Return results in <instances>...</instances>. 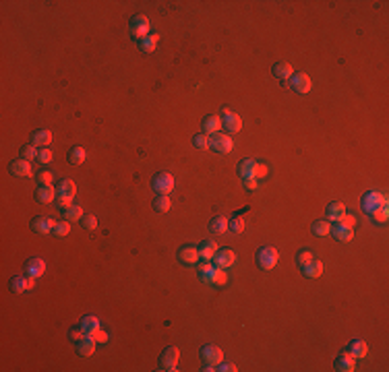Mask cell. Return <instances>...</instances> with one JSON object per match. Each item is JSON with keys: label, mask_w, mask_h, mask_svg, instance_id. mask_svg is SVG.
<instances>
[{"label": "cell", "mask_w": 389, "mask_h": 372, "mask_svg": "<svg viewBox=\"0 0 389 372\" xmlns=\"http://www.w3.org/2000/svg\"><path fill=\"white\" fill-rule=\"evenodd\" d=\"M199 279L203 283H209L216 287H224L228 283V275L224 269H218L211 261H205L199 265Z\"/></svg>", "instance_id": "obj_1"}, {"label": "cell", "mask_w": 389, "mask_h": 372, "mask_svg": "<svg viewBox=\"0 0 389 372\" xmlns=\"http://www.w3.org/2000/svg\"><path fill=\"white\" fill-rule=\"evenodd\" d=\"M238 176L244 180V178H257L261 180L267 176V166L265 164H259L255 159H240L238 162Z\"/></svg>", "instance_id": "obj_2"}, {"label": "cell", "mask_w": 389, "mask_h": 372, "mask_svg": "<svg viewBox=\"0 0 389 372\" xmlns=\"http://www.w3.org/2000/svg\"><path fill=\"white\" fill-rule=\"evenodd\" d=\"M255 261H257V265H259L261 269L269 271V269H273L275 265H277V261H279V252H277L273 246H261V248L257 250Z\"/></svg>", "instance_id": "obj_3"}, {"label": "cell", "mask_w": 389, "mask_h": 372, "mask_svg": "<svg viewBox=\"0 0 389 372\" xmlns=\"http://www.w3.org/2000/svg\"><path fill=\"white\" fill-rule=\"evenodd\" d=\"M75 193H77V189H75V182H73V180H60L58 189H56L58 207H60V209H66V207H70V205H73L70 201L75 199Z\"/></svg>", "instance_id": "obj_4"}, {"label": "cell", "mask_w": 389, "mask_h": 372, "mask_svg": "<svg viewBox=\"0 0 389 372\" xmlns=\"http://www.w3.org/2000/svg\"><path fill=\"white\" fill-rule=\"evenodd\" d=\"M360 203H362V209H365L369 215H373L377 209H381V207L387 205V195L377 193V191H371V193H367L365 197H362Z\"/></svg>", "instance_id": "obj_5"}, {"label": "cell", "mask_w": 389, "mask_h": 372, "mask_svg": "<svg viewBox=\"0 0 389 372\" xmlns=\"http://www.w3.org/2000/svg\"><path fill=\"white\" fill-rule=\"evenodd\" d=\"M128 33H131L135 40H143L149 35V19L145 15H135L131 19V25H128Z\"/></svg>", "instance_id": "obj_6"}, {"label": "cell", "mask_w": 389, "mask_h": 372, "mask_svg": "<svg viewBox=\"0 0 389 372\" xmlns=\"http://www.w3.org/2000/svg\"><path fill=\"white\" fill-rule=\"evenodd\" d=\"M151 189L158 193V195H170L172 189H174V178H172V174H168V172L155 174L153 180H151Z\"/></svg>", "instance_id": "obj_7"}, {"label": "cell", "mask_w": 389, "mask_h": 372, "mask_svg": "<svg viewBox=\"0 0 389 372\" xmlns=\"http://www.w3.org/2000/svg\"><path fill=\"white\" fill-rule=\"evenodd\" d=\"M178 360H180V350L174 348V345H170V348H166L160 356V370L164 372H174L176 366H178Z\"/></svg>", "instance_id": "obj_8"}, {"label": "cell", "mask_w": 389, "mask_h": 372, "mask_svg": "<svg viewBox=\"0 0 389 372\" xmlns=\"http://www.w3.org/2000/svg\"><path fill=\"white\" fill-rule=\"evenodd\" d=\"M222 126L226 128V135H234V132H238L242 128V120L236 112H232V110H222Z\"/></svg>", "instance_id": "obj_9"}, {"label": "cell", "mask_w": 389, "mask_h": 372, "mask_svg": "<svg viewBox=\"0 0 389 372\" xmlns=\"http://www.w3.org/2000/svg\"><path fill=\"white\" fill-rule=\"evenodd\" d=\"M201 358H203V364L214 366V368H216V366L222 362L224 354H222V350L218 348V345L207 343V345H203V348H201Z\"/></svg>", "instance_id": "obj_10"}, {"label": "cell", "mask_w": 389, "mask_h": 372, "mask_svg": "<svg viewBox=\"0 0 389 372\" xmlns=\"http://www.w3.org/2000/svg\"><path fill=\"white\" fill-rule=\"evenodd\" d=\"M211 263L216 265L218 269H230L232 265L236 263V254H234V250L232 248H222V250H218L216 254H214V258H211Z\"/></svg>", "instance_id": "obj_11"}, {"label": "cell", "mask_w": 389, "mask_h": 372, "mask_svg": "<svg viewBox=\"0 0 389 372\" xmlns=\"http://www.w3.org/2000/svg\"><path fill=\"white\" fill-rule=\"evenodd\" d=\"M209 147H211L216 153H230L232 147H234V143H232V137L218 132V135H211V137H209Z\"/></svg>", "instance_id": "obj_12"}, {"label": "cell", "mask_w": 389, "mask_h": 372, "mask_svg": "<svg viewBox=\"0 0 389 372\" xmlns=\"http://www.w3.org/2000/svg\"><path fill=\"white\" fill-rule=\"evenodd\" d=\"M310 87H313V81H310V77L304 75V72H294L290 77V89H294L296 93H308Z\"/></svg>", "instance_id": "obj_13"}, {"label": "cell", "mask_w": 389, "mask_h": 372, "mask_svg": "<svg viewBox=\"0 0 389 372\" xmlns=\"http://www.w3.org/2000/svg\"><path fill=\"white\" fill-rule=\"evenodd\" d=\"M25 273H27V277H31V279L42 277L46 273V263L42 258H38V256L29 258L27 263H25Z\"/></svg>", "instance_id": "obj_14"}, {"label": "cell", "mask_w": 389, "mask_h": 372, "mask_svg": "<svg viewBox=\"0 0 389 372\" xmlns=\"http://www.w3.org/2000/svg\"><path fill=\"white\" fill-rule=\"evenodd\" d=\"M199 248L193 246V244H187L178 250V261L183 263V265H197L199 263Z\"/></svg>", "instance_id": "obj_15"}, {"label": "cell", "mask_w": 389, "mask_h": 372, "mask_svg": "<svg viewBox=\"0 0 389 372\" xmlns=\"http://www.w3.org/2000/svg\"><path fill=\"white\" fill-rule=\"evenodd\" d=\"M346 352H348L354 360H362V358H365V356L369 354V345H367L365 341H362V339H352V341H350V345L346 348Z\"/></svg>", "instance_id": "obj_16"}, {"label": "cell", "mask_w": 389, "mask_h": 372, "mask_svg": "<svg viewBox=\"0 0 389 372\" xmlns=\"http://www.w3.org/2000/svg\"><path fill=\"white\" fill-rule=\"evenodd\" d=\"M9 170H11L13 176H19V178L31 176V164L27 162V159H15V162H11Z\"/></svg>", "instance_id": "obj_17"}, {"label": "cell", "mask_w": 389, "mask_h": 372, "mask_svg": "<svg viewBox=\"0 0 389 372\" xmlns=\"http://www.w3.org/2000/svg\"><path fill=\"white\" fill-rule=\"evenodd\" d=\"M31 230H33L36 234L46 236V234H50L52 230H54V221H52L50 217H46V215H38V217L31 221Z\"/></svg>", "instance_id": "obj_18"}, {"label": "cell", "mask_w": 389, "mask_h": 372, "mask_svg": "<svg viewBox=\"0 0 389 372\" xmlns=\"http://www.w3.org/2000/svg\"><path fill=\"white\" fill-rule=\"evenodd\" d=\"M333 366H335V370H338V372H352L356 368V362H354V358L348 352H342L338 358H335Z\"/></svg>", "instance_id": "obj_19"}, {"label": "cell", "mask_w": 389, "mask_h": 372, "mask_svg": "<svg viewBox=\"0 0 389 372\" xmlns=\"http://www.w3.org/2000/svg\"><path fill=\"white\" fill-rule=\"evenodd\" d=\"M54 197H56V191L52 189L50 184H40V186H38V191H36V201H38L40 205H48V203H52V201H54Z\"/></svg>", "instance_id": "obj_20"}, {"label": "cell", "mask_w": 389, "mask_h": 372, "mask_svg": "<svg viewBox=\"0 0 389 372\" xmlns=\"http://www.w3.org/2000/svg\"><path fill=\"white\" fill-rule=\"evenodd\" d=\"M329 234H331L338 242H350L352 238H354L352 228H348V226H344V224H340V221H338V226H333V228H331Z\"/></svg>", "instance_id": "obj_21"}, {"label": "cell", "mask_w": 389, "mask_h": 372, "mask_svg": "<svg viewBox=\"0 0 389 372\" xmlns=\"http://www.w3.org/2000/svg\"><path fill=\"white\" fill-rule=\"evenodd\" d=\"M300 269H302V275H304V277L315 279V277H319V275L323 273V263L317 261V258H313V261H308L306 265H302Z\"/></svg>", "instance_id": "obj_22"}, {"label": "cell", "mask_w": 389, "mask_h": 372, "mask_svg": "<svg viewBox=\"0 0 389 372\" xmlns=\"http://www.w3.org/2000/svg\"><path fill=\"white\" fill-rule=\"evenodd\" d=\"M95 343H97V341H95L91 335H85L81 341H77V354L83 356V358L91 356V354L95 352Z\"/></svg>", "instance_id": "obj_23"}, {"label": "cell", "mask_w": 389, "mask_h": 372, "mask_svg": "<svg viewBox=\"0 0 389 372\" xmlns=\"http://www.w3.org/2000/svg\"><path fill=\"white\" fill-rule=\"evenodd\" d=\"M11 289H13V294H23V291H27V289H33V279H25V277H11Z\"/></svg>", "instance_id": "obj_24"}, {"label": "cell", "mask_w": 389, "mask_h": 372, "mask_svg": "<svg viewBox=\"0 0 389 372\" xmlns=\"http://www.w3.org/2000/svg\"><path fill=\"white\" fill-rule=\"evenodd\" d=\"M52 143V132L48 128H40L31 132V145L36 147H48Z\"/></svg>", "instance_id": "obj_25"}, {"label": "cell", "mask_w": 389, "mask_h": 372, "mask_svg": "<svg viewBox=\"0 0 389 372\" xmlns=\"http://www.w3.org/2000/svg\"><path fill=\"white\" fill-rule=\"evenodd\" d=\"M222 128V118L220 116H205L203 118V132L205 135H218Z\"/></svg>", "instance_id": "obj_26"}, {"label": "cell", "mask_w": 389, "mask_h": 372, "mask_svg": "<svg viewBox=\"0 0 389 372\" xmlns=\"http://www.w3.org/2000/svg\"><path fill=\"white\" fill-rule=\"evenodd\" d=\"M344 215H346V207H344V203L333 201V203L327 207V221H342Z\"/></svg>", "instance_id": "obj_27"}, {"label": "cell", "mask_w": 389, "mask_h": 372, "mask_svg": "<svg viewBox=\"0 0 389 372\" xmlns=\"http://www.w3.org/2000/svg\"><path fill=\"white\" fill-rule=\"evenodd\" d=\"M197 248H199V256H201L203 261H211L214 254L218 252V244H216L214 240H203Z\"/></svg>", "instance_id": "obj_28"}, {"label": "cell", "mask_w": 389, "mask_h": 372, "mask_svg": "<svg viewBox=\"0 0 389 372\" xmlns=\"http://www.w3.org/2000/svg\"><path fill=\"white\" fill-rule=\"evenodd\" d=\"M158 42H160V35H155V33H149L147 38H143L139 42V50L145 52V54H151V52L158 48Z\"/></svg>", "instance_id": "obj_29"}, {"label": "cell", "mask_w": 389, "mask_h": 372, "mask_svg": "<svg viewBox=\"0 0 389 372\" xmlns=\"http://www.w3.org/2000/svg\"><path fill=\"white\" fill-rule=\"evenodd\" d=\"M81 327H83V331H85L87 335H93V333L99 329V318L93 316V314H87V316L81 318Z\"/></svg>", "instance_id": "obj_30"}, {"label": "cell", "mask_w": 389, "mask_h": 372, "mask_svg": "<svg viewBox=\"0 0 389 372\" xmlns=\"http://www.w3.org/2000/svg\"><path fill=\"white\" fill-rule=\"evenodd\" d=\"M62 215L66 221H81L83 219V209L79 205H70L66 209H62Z\"/></svg>", "instance_id": "obj_31"}, {"label": "cell", "mask_w": 389, "mask_h": 372, "mask_svg": "<svg viewBox=\"0 0 389 372\" xmlns=\"http://www.w3.org/2000/svg\"><path fill=\"white\" fill-rule=\"evenodd\" d=\"M68 162H70L73 166H81V164L85 162V149L79 147V145H75V147L68 151Z\"/></svg>", "instance_id": "obj_32"}, {"label": "cell", "mask_w": 389, "mask_h": 372, "mask_svg": "<svg viewBox=\"0 0 389 372\" xmlns=\"http://www.w3.org/2000/svg\"><path fill=\"white\" fill-rule=\"evenodd\" d=\"M273 75L277 79H290L294 75V68L288 62H277V64H273Z\"/></svg>", "instance_id": "obj_33"}, {"label": "cell", "mask_w": 389, "mask_h": 372, "mask_svg": "<svg viewBox=\"0 0 389 372\" xmlns=\"http://www.w3.org/2000/svg\"><path fill=\"white\" fill-rule=\"evenodd\" d=\"M209 230H211L214 234H224V232H228V217L216 215V217L209 221Z\"/></svg>", "instance_id": "obj_34"}, {"label": "cell", "mask_w": 389, "mask_h": 372, "mask_svg": "<svg viewBox=\"0 0 389 372\" xmlns=\"http://www.w3.org/2000/svg\"><path fill=\"white\" fill-rule=\"evenodd\" d=\"M172 207V201L168 199V195H158L153 201V209L158 211V213H166V211H170Z\"/></svg>", "instance_id": "obj_35"}, {"label": "cell", "mask_w": 389, "mask_h": 372, "mask_svg": "<svg viewBox=\"0 0 389 372\" xmlns=\"http://www.w3.org/2000/svg\"><path fill=\"white\" fill-rule=\"evenodd\" d=\"M310 230H313V234H315V236L325 238V236L331 232V226H329V221H327V219H319V221H315L313 226H310Z\"/></svg>", "instance_id": "obj_36"}, {"label": "cell", "mask_w": 389, "mask_h": 372, "mask_svg": "<svg viewBox=\"0 0 389 372\" xmlns=\"http://www.w3.org/2000/svg\"><path fill=\"white\" fill-rule=\"evenodd\" d=\"M228 230L234 232V234H242V232H244V219L238 217V215H232V217L228 219Z\"/></svg>", "instance_id": "obj_37"}, {"label": "cell", "mask_w": 389, "mask_h": 372, "mask_svg": "<svg viewBox=\"0 0 389 372\" xmlns=\"http://www.w3.org/2000/svg\"><path fill=\"white\" fill-rule=\"evenodd\" d=\"M68 232H70L68 221H58V224H54V230H52V234H54L56 238H64V236H68Z\"/></svg>", "instance_id": "obj_38"}, {"label": "cell", "mask_w": 389, "mask_h": 372, "mask_svg": "<svg viewBox=\"0 0 389 372\" xmlns=\"http://www.w3.org/2000/svg\"><path fill=\"white\" fill-rule=\"evenodd\" d=\"M193 145H195L197 149H201V151L209 149V137H207L205 132H201V135H195V137H193Z\"/></svg>", "instance_id": "obj_39"}, {"label": "cell", "mask_w": 389, "mask_h": 372, "mask_svg": "<svg viewBox=\"0 0 389 372\" xmlns=\"http://www.w3.org/2000/svg\"><path fill=\"white\" fill-rule=\"evenodd\" d=\"M38 149H36V145H23L21 147V157L23 159H27V162H29V159H33V157H38Z\"/></svg>", "instance_id": "obj_40"}, {"label": "cell", "mask_w": 389, "mask_h": 372, "mask_svg": "<svg viewBox=\"0 0 389 372\" xmlns=\"http://www.w3.org/2000/svg\"><path fill=\"white\" fill-rule=\"evenodd\" d=\"M38 162H40L42 166H48V164L52 162V151H50L48 147H42V149H40V153H38Z\"/></svg>", "instance_id": "obj_41"}, {"label": "cell", "mask_w": 389, "mask_h": 372, "mask_svg": "<svg viewBox=\"0 0 389 372\" xmlns=\"http://www.w3.org/2000/svg\"><path fill=\"white\" fill-rule=\"evenodd\" d=\"M308 261H313V250H308V248L300 250V252H298V256H296V263H298V267H302V265H306Z\"/></svg>", "instance_id": "obj_42"}, {"label": "cell", "mask_w": 389, "mask_h": 372, "mask_svg": "<svg viewBox=\"0 0 389 372\" xmlns=\"http://www.w3.org/2000/svg\"><path fill=\"white\" fill-rule=\"evenodd\" d=\"M387 217H389V207H387V205L381 207V209H377L375 213H373V219H375V221H381V224H385Z\"/></svg>", "instance_id": "obj_43"}, {"label": "cell", "mask_w": 389, "mask_h": 372, "mask_svg": "<svg viewBox=\"0 0 389 372\" xmlns=\"http://www.w3.org/2000/svg\"><path fill=\"white\" fill-rule=\"evenodd\" d=\"M85 335H87V333L83 331V327H73V329L68 331V337H70V341H75V343H77V341H81Z\"/></svg>", "instance_id": "obj_44"}, {"label": "cell", "mask_w": 389, "mask_h": 372, "mask_svg": "<svg viewBox=\"0 0 389 372\" xmlns=\"http://www.w3.org/2000/svg\"><path fill=\"white\" fill-rule=\"evenodd\" d=\"M81 226H83L85 230H95V228H97V219H95L93 215H83Z\"/></svg>", "instance_id": "obj_45"}, {"label": "cell", "mask_w": 389, "mask_h": 372, "mask_svg": "<svg viewBox=\"0 0 389 372\" xmlns=\"http://www.w3.org/2000/svg\"><path fill=\"white\" fill-rule=\"evenodd\" d=\"M216 370H220V372H236V364H232V362H220Z\"/></svg>", "instance_id": "obj_46"}, {"label": "cell", "mask_w": 389, "mask_h": 372, "mask_svg": "<svg viewBox=\"0 0 389 372\" xmlns=\"http://www.w3.org/2000/svg\"><path fill=\"white\" fill-rule=\"evenodd\" d=\"M242 186H244L246 191H255L257 186H259V180H257V178H244V180H242Z\"/></svg>", "instance_id": "obj_47"}, {"label": "cell", "mask_w": 389, "mask_h": 372, "mask_svg": "<svg viewBox=\"0 0 389 372\" xmlns=\"http://www.w3.org/2000/svg\"><path fill=\"white\" fill-rule=\"evenodd\" d=\"M91 337H93L97 343H106V341H108V333L103 331V329H97V331H95Z\"/></svg>", "instance_id": "obj_48"}, {"label": "cell", "mask_w": 389, "mask_h": 372, "mask_svg": "<svg viewBox=\"0 0 389 372\" xmlns=\"http://www.w3.org/2000/svg\"><path fill=\"white\" fill-rule=\"evenodd\" d=\"M38 182H40V184H52V174L46 172V170H42V172L38 174Z\"/></svg>", "instance_id": "obj_49"}, {"label": "cell", "mask_w": 389, "mask_h": 372, "mask_svg": "<svg viewBox=\"0 0 389 372\" xmlns=\"http://www.w3.org/2000/svg\"><path fill=\"white\" fill-rule=\"evenodd\" d=\"M340 224H344V226H348V228H352V226L356 224V217H354V215H348V213H346V215L342 217V221H340Z\"/></svg>", "instance_id": "obj_50"}]
</instances>
